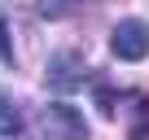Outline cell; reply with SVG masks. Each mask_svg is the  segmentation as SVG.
I'll return each instance as SVG.
<instances>
[{
	"label": "cell",
	"instance_id": "1",
	"mask_svg": "<svg viewBox=\"0 0 149 140\" xmlns=\"http://www.w3.org/2000/svg\"><path fill=\"white\" fill-rule=\"evenodd\" d=\"M110 53H114L118 61H145V57H149V22L123 18V22L110 31Z\"/></svg>",
	"mask_w": 149,
	"mask_h": 140
},
{
	"label": "cell",
	"instance_id": "3",
	"mask_svg": "<svg viewBox=\"0 0 149 140\" xmlns=\"http://www.w3.org/2000/svg\"><path fill=\"white\" fill-rule=\"evenodd\" d=\"M84 83V57L79 53H53L48 57V88H57V92H74Z\"/></svg>",
	"mask_w": 149,
	"mask_h": 140
},
{
	"label": "cell",
	"instance_id": "5",
	"mask_svg": "<svg viewBox=\"0 0 149 140\" xmlns=\"http://www.w3.org/2000/svg\"><path fill=\"white\" fill-rule=\"evenodd\" d=\"M0 57H5V61H13V48H9V26H5V22H0Z\"/></svg>",
	"mask_w": 149,
	"mask_h": 140
},
{
	"label": "cell",
	"instance_id": "2",
	"mask_svg": "<svg viewBox=\"0 0 149 140\" xmlns=\"http://www.w3.org/2000/svg\"><path fill=\"white\" fill-rule=\"evenodd\" d=\"M44 136L48 140H88V123L74 105H48L44 110Z\"/></svg>",
	"mask_w": 149,
	"mask_h": 140
},
{
	"label": "cell",
	"instance_id": "4",
	"mask_svg": "<svg viewBox=\"0 0 149 140\" xmlns=\"http://www.w3.org/2000/svg\"><path fill=\"white\" fill-rule=\"evenodd\" d=\"M22 131V114H18V105L0 92V136H18Z\"/></svg>",
	"mask_w": 149,
	"mask_h": 140
}]
</instances>
